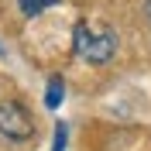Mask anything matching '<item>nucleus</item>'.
Listing matches in <instances>:
<instances>
[{
  "label": "nucleus",
  "instance_id": "1",
  "mask_svg": "<svg viewBox=\"0 0 151 151\" xmlns=\"http://www.w3.org/2000/svg\"><path fill=\"white\" fill-rule=\"evenodd\" d=\"M72 52L83 58V62H89V65H106V62L117 55V35H113L110 28L93 31L86 21H79L72 28Z\"/></svg>",
  "mask_w": 151,
  "mask_h": 151
},
{
  "label": "nucleus",
  "instance_id": "2",
  "mask_svg": "<svg viewBox=\"0 0 151 151\" xmlns=\"http://www.w3.org/2000/svg\"><path fill=\"white\" fill-rule=\"evenodd\" d=\"M0 137L14 144H24L35 137V120L17 100H0Z\"/></svg>",
  "mask_w": 151,
  "mask_h": 151
},
{
  "label": "nucleus",
  "instance_id": "3",
  "mask_svg": "<svg viewBox=\"0 0 151 151\" xmlns=\"http://www.w3.org/2000/svg\"><path fill=\"white\" fill-rule=\"evenodd\" d=\"M62 100H65V83H62V76H52L48 86H45V106L48 110H58Z\"/></svg>",
  "mask_w": 151,
  "mask_h": 151
},
{
  "label": "nucleus",
  "instance_id": "4",
  "mask_svg": "<svg viewBox=\"0 0 151 151\" xmlns=\"http://www.w3.org/2000/svg\"><path fill=\"white\" fill-rule=\"evenodd\" d=\"M17 7L24 17H38V14H45L48 7H58V0H17Z\"/></svg>",
  "mask_w": 151,
  "mask_h": 151
},
{
  "label": "nucleus",
  "instance_id": "5",
  "mask_svg": "<svg viewBox=\"0 0 151 151\" xmlns=\"http://www.w3.org/2000/svg\"><path fill=\"white\" fill-rule=\"evenodd\" d=\"M65 141H69V124L58 120L55 124V134H52V151H65Z\"/></svg>",
  "mask_w": 151,
  "mask_h": 151
},
{
  "label": "nucleus",
  "instance_id": "6",
  "mask_svg": "<svg viewBox=\"0 0 151 151\" xmlns=\"http://www.w3.org/2000/svg\"><path fill=\"white\" fill-rule=\"evenodd\" d=\"M144 14H148V24H151V0H144Z\"/></svg>",
  "mask_w": 151,
  "mask_h": 151
},
{
  "label": "nucleus",
  "instance_id": "7",
  "mask_svg": "<svg viewBox=\"0 0 151 151\" xmlns=\"http://www.w3.org/2000/svg\"><path fill=\"white\" fill-rule=\"evenodd\" d=\"M4 55H7V52H4V45H0V58H4Z\"/></svg>",
  "mask_w": 151,
  "mask_h": 151
}]
</instances>
